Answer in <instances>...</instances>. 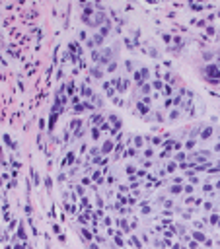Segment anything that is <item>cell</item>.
I'll return each mask as SVG.
<instances>
[{"label": "cell", "mask_w": 220, "mask_h": 249, "mask_svg": "<svg viewBox=\"0 0 220 249\" xmlns=\"http://www.w3.org/2000/svg\"><path fill=\"white\" fill-rule=\"evenodd\" d=\"M109 121L113 123V128H111V134H115V132H117V131L121 128V119L117 117V115H111V117H109Z\"/></svg>", "instance_id": "cell-1"}, {"label": "cell", "mask_w": 220, "mask_h": 249, "mask_svg": "<svg viewBox=\"0 0 220 249\" xmlns=\"http://www.w3.org/2000/svg\"><path fill=\"white\" fill-rule=\"evenodd\" d=\"M111 150H113V140H105L101 146V154H109Z\"/></svg>", "instance_id": "cell-2"}, {"label": "cell", "mask_w": 220, "mask_h": 249, "mask_svg": "<svg viewBox=\"0 0 220 249\" xmlns=\"http://www.w3.org/2000/svg\"><path fill=\"white\" fill-rule=\"evenodd\" d=\"M137 109H138V113H140V115H146L150 111V107L144 103V101H140V103H137Z\"/></svg>", "instance_id": "cell-3"}, {"label": "cell", "mask_w": 220, "mask_h": 249, "mask_svg": "<svg viewBox=\"0 0 220 249\" xmlns=\"http://www.w3.org/2000/svg\"><path fill=\"white\" fill-rule=\"evenodd\" d=\"M212 136V127H207V128H202L201 131V138L202 140H208Z\"/></svg>", "instance_id": "cell-4"}, {"label": "cell", "mask_w": 220, "mask_h": 249, "mask_svg": "<svg viewBox=\"0 0 220 249\" xmlns=\"http://www.w3.org/2000/svg\"><path fill=\"white\" fill-rule=\"evenodd\" d=\"M68 51H72V53H82V47H80L76 41H72V43H68Z\"/></svg>", "instance_id": "cell-5"}, {"label": "cell", "mask_w": 220, "mask_h": 249, "mask_svg": "<svg viewBox=\"0 0 220 249\" xmlns=\"http://www.w3.org/2000/svg\"><path fill=\"white\" fill-rule=\"evenodd\" d=\"M191 236H193V239H195V241H207V236H205L202 232H193Z\"/></svg>", "instance_id": "cell-6"}, {"label": "cell", "mask_w": 220, "mask_h": 249, "mask_svg": "<svg viewBox=\"0 0 220 249\" xmlns=\"http://www.w3.org/2000/svg\"><path fill=\"white\" fill-rule=\"evenodd\" d=\"M80 93H82V97H92L94 96L92 90H90L88 86H82V88H80Z\"/></svg>", "instance_id": "cell-7"}, {"label": "cell", "mask_w": 220, "mask_h": 249, "mask_svg": "<svg viewBox=\"0 0 220 249\" xmlns=\"http://www.w3.org/2000/svg\"><path fill=\"white\" fill-rule=\"evenodd\" d=\"M80 234H82V237H84V239H88V241H92V239H94L92 232H90V230H86V228H82V232H80Z\"/></svg>", "instance_id": "cell-8"}, {"label": "cell", "mask_w": 220, "mask_h": 249, "mask_svg": "<svg viewBox=\"0 0 220 249\" xmlns=\"http://www.w3.org/2000/svg\"><path fill=\"white\" fill-rule=\"evenodd\" d=\"M99 35L101 37H107V35H109V23H105V25L99 27Z\"/></svg>", "instance_id": "cell-9"}, {"label": "cell", "mask_w": 220, "mask_h": 249, "mask_svg": "<svg viewBox=\"0 0 220 249\" xmlns=\"http://www.w3.org/2000/svg\"><path fill=\"white\" fill-rule=\"evenodd\" d=\"M92 76L96 80H101V76H103V70H99V68H92Z\"/></svg>", "instance_id": "cell-10"}, {"label": "cell", "mask_w": 220, "mask_h": 249, "mask_svg": "<svg viewBox=\"0 0 220 249\" xmlns=\"http://www.w3.org/2000/svg\"><path fill=\"white\" fill-rule=\"evenodd\" d=\"M175 169H177V162H170L166 166V171H167V173H173Z\"/></svg>", "instance_id": "cell-11"}, {"label": "cell", "mask_w": 220, "mask_h": 249, "mask_svg": "<svg viewBox=\"0 0 220 249\" xmlns=\"http://www.w3.org/2000/svg\"><path fill=\"white\" fill-rule=\"evenodd\" d=\"M125 156H129V158H134V156H137V148H132V146H129V148L125 150Z\"/></svg>", "instance_id": "cell-12"}, {"label": "cell", "mask_w": 220, "mask_h": 249, "mask_svg": "<svg viewBox=\"0 0 220 249\" xmlns=\"http://www.w3.org/2000/svg\"><path fill=\"white\" fill-rule=\"evenodd\" d=\"M150 90H152V86H150V84H142V86H140V93H144V96H148Z\"/></svg>", "instance_id": "cell-13"}, {"label": "cell", "mask_w": 220, "mask_h": 249, "mask_svg": "<svg viewBox=\"0 0 220 249\" xmlns=\"http://www.w3.org/2000/svg\"><path fill=\"white\" fill-rule=\"evenodd\" d=\"M170 191H172V193H173V195H179V193H181V191H183V187H181V185H175V183H173V185H172V187H170Z\"/></svg>", "instance_id": "cell-14"}, {"label": "cell", "mask_w": 220, "mask_h": 249, "mask_svg": "<svg viewBox=\"0 0 220 249\" xmlns=\"http://www.w3.org/2000/svg\"><path fill=\"white\" fill-rule=\"evenodd\" d=\"M72 162H74V154H72V152H70V154H68V156H66V158H64V162H62V166H70V164H72Z\"/></svg>", "instance_id": "cell-15"}, {"label": "cell", "mask_w": 220, "mask_h": 249, "mask_svg": "<svg viewBox=\"0 0 220 249\" xmlns=\"http://www.w3.org/2000/svg\"><path fill=\"white\" fill-rule=\"evenodd\" d=\"M18 237H20L22 241H26V230H23L22 224H20V228H18Z\"/></svg>", "instance_id": "cell-16"}, {"label": "cell", "mask_w": 220, "mask_h": 249, "mask_svg": "<svg viewBox=\"0 0 220 249\" xmlns=\"http://www.w3.org/2000/svg\"><path fill=\"white\" fill-rule=\"evenodd\" d=\"M185 158H187V156H185V152H177L175 158H173V162H183Z\"/></svg>", "instance_id": "cell-17"}, {"label": "cell", "mask_w": 220, "mask_h": 249, "mask_svg": "<svg viewBox=\"0 0 220 249\" xmlns=\"http://www.w3.org/2000/svg\"><path fill=\"white\" fill-rule=\"evenodd\" d=\"M92 123L96 125V127H97V125H103V117H101V115H96V117L92 119Z\"/></svg>", "instance_id": "cell-18"}, {"label": "cell", "mask_w": 220, "mask_h": 249, "mask_svg": "<svg viewBox=\"0 0 220 249\" xmlns=\"http://www.w3.org/2000/svg\"><path fill=\"white\" fill-rule=\"evenodd\" d=\"M142 144H144V138H142V136H134V146H137V148H140Z\"/></svg>", "instance_id": "cell-19"}, {"label": "cell", "mask_w": 220, "mask_h": 249, "mask_svg": "<svg viewBox=\"0 0 220 249\" xmlns=\"http://www.w3.org/2000/svg\"><path fill=\"white\" fill-rule=\"evenodd\" d=\"M152 88H154V90H162V88H164L162 80H154V82H152Z\"/></svg>", "instance_id": "cell-20"}, {"label": "cell", "mask_w": 220, "mask_h": 249, "mask_svg": "<svg viewBox=\"0 0 220 249\" xmlns=\"http://www.w3.org/2000/svg\"><path fill=\"white\" fill-rule=\"evenodd\" d=\"M94 43H96V45H101V43H103V37H101L99 33H96V35H94Z\"/></svg>", "instance_id": "cell-21"}, {"label": "cell", "mask_w": 220, "mask_h": 249, "mask_svg": "<svg viewBox=\"0 0 220 249\" xmlns=\"http://www.w3.org/2000/svg\"><path fill=\"white\" fill-rule=\"evenodd\" d=\"M92 136H94V140L99 138V128H97V127H94V128H92Z\"/></svg>", "instance_id": "cell-22"}, {"label": "cell", "mask_w": 220, "mask_h": 249, "mask_svg": "<svg viewBox=\"0 0 220 249\" xmlns=\"http://www.w3.org/2000/svg\"><path fill=\"white\" fill-rule=\"evenodd\" d=\"M210 224H220V216L218 214H212L210 216Z\"/></svg>", "instance_id": "cell-23"}, {"label": "cell", "mask_w": 220, "mask_h": 249, "mask_svg": "<svg viewBox=\"0 0 220 249\" xmlns=\"http://www.w3.org/2000/svg\"><path fill=\"white\" fill-rule=\"evenodd\" d=\"M107 70H109V72H115V70H117V62H109V64H107Z\"/></svg>", "instance_id": "cell-24"}, {"label": "cell", "mask_w": 220, "mask_h": 249, "mask_svg": "<svg viewBox=\"0 0 220 249\" xmlns=\"http://www.w3.org/2000/svg\"><path fill=\"white\" fill-rule=\"evenodd\" d=\"M152 156H154V150H152V148H146L144 150V158H152Z\"/></svg>", "instance_id": "cell-25"}, {"label": "cell", "mask_w": 220, "mask_h": 249, "mask_svg": "<svg viewBox=\"0 0 220 249\" xmlns=\"http://www.w3.org/2000/svg\"><path fill=\"white\" fill-rule=\"evenodd\" d=\"M113 241H115L117 245H119V247H123V239H121L119 236H113Z\"/></svg>", "instance_id": "cell-26"}, {"label": "cell", "mask_w": 220, "mask_h": 249, "mask_svg": "<svg viewBox=\"0 0 220 249\" xmlns=\"http://www.w3.org/2000/svg\"><path fill=\"white\" fill-rule=\"evenodd\" d=\"M134 171H137V167H134V166H127V175H132Z\"/></svg>", "instance_id": "cell-27"}, {"label": "cell", "mask_w": 220, "mask_h": 249, "mask_svg": "<svg viewBox=\"0 0 220 249\" xmlns=\"http://www.w3.org/2000/svg\"><path fill=\"white\" fill-rule=\"evenodd\" d=\"M164 93L166 96H172V86H164Z\"/></svg>", "instance_id": "cell-28"}, {"label": "cell", "mask_w": 220, "mask_h": 249, "mask_svg": "<svg viewBox=\"0 0 220 249\" xmlns=\"http://www.w3.org/2000/svg\"><path fill=\"white\" fill-rule=\"evenodd\" d=\"M31 177H33V181H35V185H39V175H37L35 171H31Z\"/></svg>", "instance_id": "cell-29"}, {"label": "cell", "mask_w": 220, "mask_h": 249, "mask_svg": "<svg viewBox=\"0 0 220 249\" xmlns=\"http://www.w3.org/2000/svg\"><path fill=\"white\" fill-rule=\"evenodd\" d=\"M197 247H199V243H197L195 239H193V241H189V249H197Z\"/></svg>", "instance_id": "cell-30"}, {"label": "cell", "mask_w": 220, "mask_h": 249, "mask_svg": "<svg viewBox=\"0 0 220 249\" xmlns=\"http://www.w3.org/2000/svg\"><path fill=\"white\" fill-rule=\"evenodd\" d=\"M179 117V111H172V113H170V119H177Z\"/></svg>", "instance_id": "cell-31"}, {"label": "cell", "mask_w": 220, "mask_h": 249, "mask_svg": "<svg viewBox=\"0 0 220 249\" xmlns=\"http://www.w3.org/2000/svg\"><path fill=\"white\" fill-rule=\"evenodd\" d=\"M132 243L137 245V247H138V249H142V245H140V241H138V239H137V237H132Z\"/></svg>", "instance_id": "cell-32"}, {"label": "cell", "mask_w": 220, "mask_h": 249, "mask_svg": "<svg viewBox=\"0 0 220 249\" xmlns=\"http://www.w3.org/2000/svg\"><path fill=\"white\" fill-rule=\"evenodd\" d=\"M185 193H193V185H187V187H183Z\"/></svg>", "instance_id": "cell-33"}, {"label": "cell", "mask_w": 220, "mask_h": 249, "mask_svg": "<svg viewBox=\"0 0 220 249\" xmlns=\"http://www.w3.org/2000/svg\"><path fill=\"white\" fill-rule=\"evenodd\" d=\"M207 33H208V35H214V27L208 25V27H207Z\"/></svg>", "instance_id": "cell-34"}, {"label": "cell", "mask_w": 220, "mask_h": 249, "mask_svg": "<svg viewBox=\"0 0 220 249\" xmlns=\"http://www.w3.org/2000/svg\"><path fill=\"white\" fill-rule=\"evenodd\" d=\"M78 37H80V41H86V31H80Z\"/></svg>", "instance_id": "cell-35"}, {"label": "cell", "mask_w": 220, "mask_h": 249, "mask_svg": "<svg viewBox=\"0 0 220 249\" xmlns=\"http://www.w3.org/2000/svg\"><path fill=\"white\" fill-rule=\"evenodd\" d=\"M185 146H187V148H193V146H195V140H187V144H185Z\"/></svg>", "instance_id": "cell-36"}, {"label": "cell", "mask_w": 220, "mask_h": 249, "mask_svg": "<svg viewBox=\"0 0 220 249\" xmlns=\"http://www.w3.org/2000/svg\"><path fill=\"white\" fill-rule=\"evenodd\" d=\"M68 93H74V84H72V82L68 84Z\"/></svg>", "instance_id": "cell-37"}, {"label": "cell", "mask_w": 220, "mask_h": 249, "mask_svg": "<svg viewBox=\"0 0 220 249\" xmlns=\"http://www.w3.org/2000/svg\"><path fill=\"white\" fill-rule=\"evenodd\" d=\"M125 66H127V70H132V62H131V61L125 62Z\"/></svg>", "instance_id": "cell-38"}, {"label": "cell", "mask_w": 220, "mask_h": 249, "mask_svg": "<svg viewBox=\"0 0 220 249\" xmlns=\"http://www.w3.org/2000/svg\"><path fill=\"white\" fill-rule=\"evenodd\" d=\"M152 142H154V144H162V138H160V136H156V138L152 140Z\"/></svg>", "instance_id": "cell-39"}, {"label": "cell", "mask_w": 220, "mask_h": 249, "mask_svg": "<svg viewBox=\"0 0 220 249\" xmlns=\"http://www.w3.org/2000/svg\"><path fill=\"white\" fill-rule=\"evenodd\" d=\"M53 232H55V234H58V232H61V228H58L57 224H53Z\"/></svg>", "instance_id": "cell-40"}, {"label": "cell", "mask_w": 220, "mask_h": 249, "mask_svg": "<svg viewBox=\"0 0 220 249\" xmlns=\"http://www.w3.org/2000/svg\"><path fill=\"white\" fill-rule=\"evenodd\" d=\"M173 43H175V45H181V37H173Z\"/></svg>", "instance_id": "cell-41"}, {"label": "cell", "mask_w": 220, "mask_h": 249, "mask_svg": "<svg viewBox=\"0 0 220 249\" xmlns=\"http://www.w3.org/2000/svg\"><path fill=\"white\" fill-rule=\"evenodd\" d=\"M214 150H216V152H220V144H216V148H214Z\"/></svg>", "instance_id": "cell-42"}, {"label": "cell", "mask_w": 220, "mask_h": 249, "mask_svg": "<svg viewBox=\"0 0 220 249\" xmlns=\"http://www.w3.org/2000/svg\"><path fill=\"white\" fill-rule=\"evenodd\" d=\"M216 189H220V181H218V183H216Z\"/></svg>", "instance_id": "cell-43"}, {"label": "cell", "mask_w": 220, "mask_h": 249, "mask_svg": "<svg viewBox=\"0 0 220 249\" xmlns=\"http://www.w3.org/2000/svg\"><path fill=\"white\" fill-rule=\"evenodd\" d=\"M218 68H220V62H218Z\"/></svg>", "instance_id": "cell-44"}, {"label": "cell", "mask_w": 220, "mask_h": 249, "mask_svg": "<svg viewBox=\"0 0 220 249\" xmlns=\"http://www.w3.org/2000/svg\"><path fill=\"white\" fill-rule=\"evenodd\" d=\"M218 18H220V12H218Z\"/></svg>", "instance_id": "cell-45"}, {"label": "cell", "mask_w": 220, "mask_h": 249, "mask_svg": "<svg viewBox=\"0 0 220 249\" xmlns=\"http://www.w3.org/2000/svg\"><path fill=\"white\" fill-rule=\"evenodd\" d=\"M218 138H220V134H218Z\"/></svg>", "instance_id": "cell-46"}]
</instances>
